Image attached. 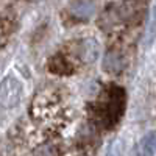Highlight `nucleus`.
Segmentation results:
<instances>
[{"instance_id": "f257e3e1", "label": "nucleus", "mask_w": 156, "mask_h": 156, "mask_svg": "<svg viewBox=\"0 0 156 156\" xmlns=\"http://www.w3.org/2000/svg\"><path fill=\"white\" fill-rule=\"evenodd\" d=\"M126 66V59L119 50H108L103 58L101 67L108 73H120Z\"/></svg>"}, {"instance_id": "20e7f679", "label": "nucleus", "mask_w": 156, "mask_h": 156, "mask_svg": "<svg viewBox=\"0 0 156 156\" xmlns=\"http://www.w3.org/2000/svg\"><path fill=\"white\" fill-rule=\"evenodd\" d=\"M48 67L53 73H66L69 70V64L66 62V59L62 56H55V58H51Z\"/></svg>"}, {"instance_id": "f03ea898", "label": "nucleus", "mask_w": 156, "mask_h": 156, "mask_svg": "<svg viewBox=\"0 0 156 156\" xmlns=\"http://www.w3.org/2000/svg\"><path fill=\"white\" fill-rule=\"evenodd\" d=\"M95 11L94 0H72L69 5V12L78 20H87Z\"/></svg>"}, {"instance_id": "7ed1b4c3", "label": "nucleus", "mask_w": 156, "mask_h": 156, "mask_svg": "<svg viewBox=\"0 0 156 156\" xmlns=\"http://www.w3.org/2000/svg\"><path fill=\"white\" fill-rule=\"evenodd\" d=\"M97 42H94L92 39H87L81 45V58H84V61H92L97 56Z\"/></svg>"}]
</instances>
